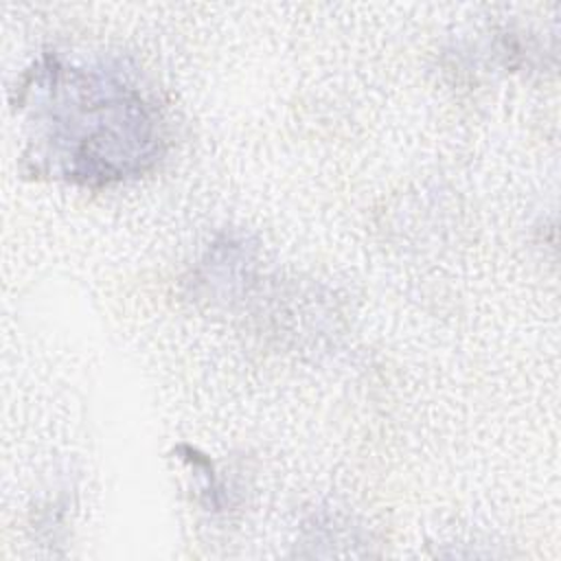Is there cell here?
<instances>
[{
    "mask_svg": "<svg viewBox=\"0 0 561 561\" xmlns=\"http://www.w3.org/2000/svg\"><path fill=\"white\" fill-rule=\"evenodd\" d=\"M28 99L64 175L77 182H114L142 171L158 156V131L142 96L110 75L64 68L35 72Z\"/></svg>",
    "mask_w": 561,
    "mask_h": 561,
    "instance_id": "1",
    "label": "cell"
}]
</instances>
